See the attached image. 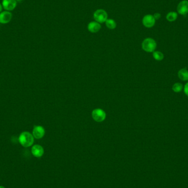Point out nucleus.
I'll list each match as a JSON object with an SVG mask.
<instances>
[{
  "label": "nucleus",
  "instance_id": "1",
  "mask_svg": "<svg viewBox=\"0 0 188 188\" xmlns=\"http://www.w3.org/2000/svg\"><path fill=\"white\" fill-rule=\"evenodd\" d=\"M34 137L29 132H23L19 137L20 144L25 148H28L33 144Z\"/></svg>",
  "mask_w": 188,
  "mask_h": 188
},
{
  "label": "nucleus",
  "instance_id": "2",
  "mask_svg": "<svg viewBox=\"0 0 188 188\" xmlns=\"http://www.w3.org/2000/svg\"><path fill=\"white\" fill-rule=\"evenodd\" d=\"M157 46V43L155 40L152 38H146L143 41L142 43V48L147 52H154Z\"/></svg>",
  "mask_w": 188,
  "mask_h": 188
},
{
  "label": "nucleus",
  "instance_id": "3",
  "mask_svg": "<svg viewBox=\"0 0 188 188\" xmlns=\"http://www.w3.org/2000/svg\"><path fill=\"white\" fill-rule=\"evenodd\" d=\"M107 13L103 9H97L94 14V18L99 23H102L107 19Z\"/></svg>",
  "mask_w": 188,
  "mask_h": 188
},
{
  "label": "nucleus",
  "instance_id": "4",
  "mask_svg": "<svg viewBox=\"0 0 188 188\" xmlns=\"http://www.w3.org/2000/svg\"><path fill=\"white\" fill-rule=\"evenodd\" d=\"M92 117L94 121L97 122H101L105 120L106 117V114L105 111L100 108L94 110L92 112Z\"/></svg>",
  "mask_w": 188,
  "mask_h": 188
},
{
  "label": "nucleus",
  "instance_id": "5",
  "mask_svg": "<svg viewBox=\"0 0 188 188\" xmlns=\"http://www.w3.org/2000/svg\"><path fill=\"white\" fill-rule=\"evenodd\" d=\"M13 14L11 12L7 11H2L0 13V23L2 24H8L12 19Z\"/></svg>",
  "mask_w": 188,
  "mask_h": 188
},
{
  "label": "nucleus",
  "instance_id": "6",
  "mask_svg": "<svg viewBox=\"0 0 188 188\" xmlns=\"http://www.w3.org/2000/svg\"><path fill=\"white\" fill-rule=\"evenodd\" d=\"M3 8L5 11H13L16 8L17 2L16 0H2Z\"/></svg>",
  "mask_w": 188,
  "mask_h": 188
},
{
  "label": "nucleus",
  "instance_id": "7",
  "mask_svg": "<svg viewBox=\"0 0 188 188\" xmlns=\"http://www.w3.org/2000/svg\"><path fill=\"white\" fill-rule=\"evenodd\" d=\"M155 19L153 16L151 14H148L144 17L142 19V24L146 28H152L155 24Z\"/></svg>",
  "mask_w": 188,
  "mask_h": 188
},
{
  "label": "nucleus",
  "instance_id": "8",
  "mask_svg": "<svg viewBox=\"0 0 188 188\" xmlns=\"http://www.w3.org/2000/svg\"><path fill=\"white\" fill-rule=\"evenodd\" d=\"M45 134V130L43 126H34L32 131V135L35 139H41L44 136Z\"/></svg>",
  "mask_w": 188,
  "mask_h": 188
},
{
  "label": "nucleus",
  "instance_id": "9",
  "mask_svg": "<svg viewBox=\"0 0 188 188\" xmlns=\"http://www.w3.org/2000/svg\"><path fill=\"white\" fill-rule=\"evenodd\" d=\"M178 12L179 13L185 16L188 13V1L187 0H184L181 1L177 7Z\"/></svg>",
  "mask_w": 188,
  "mask_h": 188
},
{
  "label": "nucleus",
  "instance_id": "10",
  "mask_svg": "<svg viewBox=\"0 0 188 188\" xmlns=\"http://www.w3.org/2000/svg\"><path fill=\"white\" fill-rule=\"evenodd\" d=\"M32 153L35 157H41L43 156L44 153L43 148L40 145H34L32 148Z\"/></svg>",
  "mask_w": 188,
  "mask_h": 188
},
{
  "label": "nucleus",
  "instance_id": "11",
  "mask_svg": "<svg viewBox=\"0 0 188 188\" xmlns=\"http://www.w3.org/2000/svg\"><path fill=\"white\" fill-rule=\"evenodd\" d=\"M88 29L89 32L93 33L98 32L101 29V25L97 22H92L88 24Z\"/></svg>",
  "mask_w": 188,
  "mask_h": 188
},
{
  "label": "nucleus",
  "instance_id": "12",
  "mask_svg": "<svg viewBox=\"0 0 188 188\" xmlns=\"http://www.w3.org/2000/svg\"><path fill=\"white\" fill-rule=\"evenodd\" d=\"M178 77L182 81H188V70L186 68L181 69L178 72Z\"/></svg>",
  "mask_w": 188,
  "mask_h": 188
},
{
  "label": "nucleus",
  "instance_id": "13",
  "mask_svg": "<svg viewBox=\"0 0 188 188\" xmlns=\"http://www.w3.org/2000/svg\"><path fill=\"white\" fill-rule=\"evenodd\" d=\"M105 23H106V27H107L108 28H109L110 29H114L117 27L116 22L113 19H107Z\"/></svg>",
  "mask_w": 188,
  "mask_h": 188
},
{
  "label": "nucleus",
  "instance_id": "14",
  "mask_svg": "<svg viewBox=\"0 0 188 188\" xmlns=\"http://www.w3.org/2000/svg\"><path fill=\"white\" fill-rule=\"evenodd\" d=\"M178 17V14L175 12H170L167 14L166 18L169 22H174Z\"/></svg>",
  "mask_w": 188,
  "mask_h": 188
},
{
  "label": "nucleus",
  "instance_id": "15",
  "mask_svg": "<svg viewBox=\"0 0 188 188\" xmlns=\"http://www.w3.org/2000/svg\"><path fill=\"white\" fill-rule=\"evenodd\" d=\"M183 84L180 83H175L172 86V90L175 92H179L183 90Z\"/></svg>",
  "mask_w": 188,
  "mask_h": 188
},
{
  "label": "nucleus",
  "instance_id": "16",
  "mask_svg": "<svg viewBox=\"0 0 188 188\" xmlns=\"http://www.w3.org/2000/svg\"><path fill=\"white\" fill-rule=\"evenodd\" d=\"M153 58L157 61H162L164 58V54L160 51H154L153 53Z\"/></svg>",
  "mask_w": 188,
  "mask_h": 188
},
{
  "label": "nucleus",
  "instance_id": "17",
  "mask_svg": "<svg viewBox=\"0 0 188 188\" xmlns=\"http://www.w3.org/2000/svg\"><path fill=\"white\" fill-rule=\"evenodd\" d=\"M161 14L159 13H156L154 14V15H153V17H154L155 20L160 19L161 18Z\"/></svg>",
  "mask_w": 188,
  "mask_h": 188
},
{
  "label": "nucleus",
  "instance_id": "18",
  "mask_svg": "<svg viewBox=\"0 0 188 188\" xmlns=\"http://www.w3.org/2000/svg\"><path fill=\"white\" fill-rule=\"evenodd\" d=\"M184 92L186 94V95L188 96V82L186 84L185 86H184Z\"/></svg>",
  "mask_w": 188,
  "mask_h": 188
},
{
  "label": "nucleus",
  "instance_id": "19",
  "mask_svg": "<svg viewBox=\"0 0 188 188\" xmlns=\"http://www.w3.org/2000/svg\"><path fill=\"white\" fill-rule=\"evenodd\" d=\"M3 8L2 5V3H0V13L2 12Z\"/></svg>",
  "mask_w": 188,
  "mask_h": 188
},
{
  "label": "nucleus",
  "instance_id": "20",
  "mask_svg": "<svg viewBox=\"0 0 188 188\" xmlns=\"http://www.w3.org/2000/svg\"><path fill=\"white\" fill-rule=\"evenodd\" d=\"M17 1V2H22V1H23V0H16Z\"/></svg>",
  "mask_w": 188,
  "mask_h": 188
},
{
  "label": "nucleus",
  "instance_id": "21",
  "mask_svg": "<svg viewBox=\"0 0 188 188\" xmlns=\"http://www.w3.org/2000/svg\"><path fill=\"white\" fill-rule=\"evenodd\" d=\"M0 188H5L4 186H0Z\"/></svg>",
  "mask_w": 188,
  "mask_h": 188
}]
</instances>
